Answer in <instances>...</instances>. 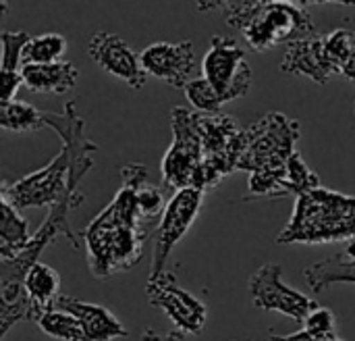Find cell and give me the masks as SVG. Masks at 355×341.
Masks as SVG:
<instances>
[{"mask_svg":"<svg viewBox=\"0 0 355 341\" xmlns=\"http://www.w3.org/2000/svg\"><path fill=\"white\" fill-rule=\"evenodd\" d=\"M324 44L335 73L343 79L355 81V31L354 29H333L324 33Z\"/></svg>","mask_w":355,"mask_h":341,"instance_id":"cell-19","label":"cell"},{"mask_svg":"<svg viewBox=\"0 0 355 341\" xmlns=\"http://www.w3.org/2000/svg\"><path fill=\"white\" fill-rule=\"evenodd\" d=\"M202 77L227 104L250 92L254 71L245 63V50L233 38L214 35L202 60Z\"/></svg>","mask_w":355,"mask_h":341,"instance_id":"cell-7","label":"cell"},{"mask_svg":"<svg viewBox=\"0 0 355 341\" xmlns=\"http://www.w3.org/2000/svg\"><path fill=\"white\" fill-rule=\"evenodd\" d=\"M300 123L283 113H268L241 133L237 171H285L289 158L300 152Z\"/></svg>","mask_w":355,"mask_h":341,"instance_id":"cell-5","label":"cell"},{"mask_svg":"<svg viewBox=\"0 0 355 341\" xmlns=\"http://www.w3.org/2000/svg\"><path fill=\"white\" fill-rule=\"evenodd\" d=\"M316 341H343V340H341L339 335H335V333H333V335H327V338H316Z\"/></svg>","mask_w":355,"mask_h":341,"instance_id":"cell-34","label":"cell"},{"mask_svg":"<svg viewBox=\"0 0 355 341\" xmlns=\"http://www.w3.org/2000/svg\"><path fill=\"white\" fill-rule=\"evenodd\" d=\"M283 267L277 263L262 265L248 283L252 304L266 313H279L293 321H306L320 304L300 290L287 285L281 277Z\"/></svg>","mask_w":355,"mask_h":341,"instance_id":"cell-9","label":"cell"},{"mask_svg":"<svg viewBox=\"0 0 355 341\" xmlns=\"http://www.w3.org/2000/svg\"><path fill=\"white\" fill-rule=\"evenodd\" d=\"M335 327H337V319L333 315V310L324 308V306H318L314 308L308 319L304 321V329L312 335V338H327V335H333L335 333Z\"/></svg>","mask_w":355,"mask_h":341,"instance_id":"cell-27","label":"cell"},{"mask_svg":"<svg viewBox=\"0 0 355 341\" xmlns=\"http://www.w3.org/2000/svg\"><path fill=\"white\" fill-rule=\"evenodd\" d=\"M23 85L21 71H0V102H10L17 96V90Z\"/></svg>","mask_w":355,"mask_h":341,"instance_id":"cell-29","label":"cell"},{"mask_svg":"<svg viewBox=\"0 0 355 341\" xmlns=\"http://www.w3.org/2000/svg\"><path fill=\"white\" fill-rule=\"evenodd\" d=\"M185 96L189 100V104L198 110V113H204V115H218L220 108L225 106L220 96L216 94V90L204 79V77H198V79H191L187 85H185Z\"/></svg>","mask_w":355,"mask_h":341,"instance_id":"cell-24","label":"cell"},{"mask_svg":"<svg viewBox=\"0 0 355 341\" xmlns=\"http://www.w3.org/2000/svg\"><path fill=\"white\" fill-rule=\"evenodd\" d=\"M198 110L175 106L171 113L173 144L162 158V183L164 188L179 192L193 188L196 175L204 165V144L198 125Z\"/></svg>","mask_w":355,"mask_h":341,"instance_id":"cell-6","label":"cell"},{"mask_svg":"<svg viewBox=\"0 0 355 341\" xmlns=\"http://www.w3.org/2000/svg\"><path fill=\"white\" fill-rule=\"evenodd\" d=\"M67 50V40L60 33L31 35L23 50V65H50L62 60Z\"/></svg>","mask_w":355,"mask_h":341,"instance_id":"cell-22","label":"cell"},{"mask_svg":"<svg viewBox=\"0 0 355 341\" xmlns=\"http://www.w3.org/2000/svg\"><path fill=\"white\" fill-rule=\"evenodd\" d=\"M148 302L160 308L179 331L185 335H200L208 321V308L177 281V275L164 271L158 277H150L146 283Z\"/></svg>","mask_w":355,"mask_h":341,"instance_id":"cell-10","label":"cell"},{"mask_svg":"<svg viewBox=\"0 0 355 341\" xmlns=\"http://www.w3.org/2000/svg\"><path fill=\"white\" fill-rule=\"evenodd\" d=\"M2 13H4V15L8 13V2H6V0H2Z\"/></svg>","mask_w":355,"mask_h":341,"instance_id":"cell-35","label":"cell"},{"mask_svg":"<svg viewBox=\"0 0 355 341\" xmlns=\"http://www.w3.org/2000/svg\"><path fill=\"white\" fill-rule=\"evenodd\" d=\"M148 181V169L139 163L121 169V188L110 204L83 229V246L89 273L96 279H110L133 269L148 240V227L139 213L137 192Z\"/></svg>","mask_w":355,"mask_h":341,"instance_id":"cell-1","label":"cell"},{"mask_svg":"<svg viewBox=\"0 0 355 341\" xmlns=\"http://www.w3.org/2000/svg\"><path fill=\"white\" fill-rule=\"evenodd\" d=\"M139 56L148 75L162 79L173 88L185 90V85L191 81L196 54H193V44L189 40L177 44L156 42L144 48Z\"/></svg>","mask_w":355,"mask_h":341,"instance_id":"cell-12","label":"cell"},{"mask_svg":"<svg viewBox=\"0 0 355 341\" xmlns=\"http://www.w3.org/2000/svg\"><path fill=\"white\" fill-rule=\"evenodd\" d=\"M31 242L29 225L21 213L4 198H0V260H10Z\"/></svg>","mask_w":355,"mask_h":341,"instance_id":"cell-18","label":"cell"},{"mask_svg":"<svg viewBox=\"0 0 355 341\" xmlns=\"http://www.w3.org/2000/svg\"><path fill=\"white\" fill-rule=\"evenodd\" d=\"M266 341H316V338H312L306 329L291 333V335H270V340Z\"/></svg>","mask_w":355,"mask_h":341,"instance_id":"cell-31","label":"cell"},{"mask_svg":"<svg viewBox=\"0 0 355 341\" xmlns=\"http://www.w3.org/2000/svg\"><path fill=\"white\" fill-rule=\"evenodd\" d=\"M266 0H235L231 2L229 6H225V15H227V23L239 19L241 15H245L248 10H252L254 6L262 4ZM283 2H291V4H297V6H308V4H322V2H339V4H349L355 6V0H283Z\"/></svg>","mask_w":355,"mask_h":341,"instance_id":"cell-28","label":"cell"},{"mask_svg":"<svg viewBox=\"0 0 355 341\" xmlns=\"http://www.w3.org/2000/svg\"><path fill=\"white\" fill-rule=\"evenodd\" d=\"M343 254H347V256H352V258H355V240H352V242H347V246H345Z\"/></svg>","mask_w":355,"mask_h":341,"instance_id":"cell-33","label":"cell"},{"mask_svg":"<svg viewBox=\"0 0 355 341\" xmlns=\"http://www.w3.org/2000/svg\"><path fill=\"white\" fill-rule=\"evenodd\" d=\"M31 40V35L27 31H8L4 29L0 33V42H2V65L0 71H21L23 67V50L27 46V42Z\"/></svg>","mask_w":355,"mask_h":341,"instance_id":"cell-25","label":"cell"},{"mask_svg":"<svg viewBox=\"0 0 355 341\" xmlns=\"http://www.w3.org/2000/svg\"><path fill=\"white\" fill-rule=\"evenodd\" d=\"M227 25L239 29L254 52H266L281 44L316 35L310 13L304 6L283 0H266Z\"/></svg>","mask_w":355,"mask_h":341,"instance_id":"cell-4","label":"cell"},{"mask_svg":"<svg viewBox=\"0 0 355 341\" xmlns=\"http://www.w3.org/2000/svg\"><path fill=\"white\" fill-rule=\"evenodd\" d=\"M87 52L94 63L100 65V69L125 81L129 88L141 90L146 85L148 73L141 65V56L121 35L112 31H100L89 40Z\"/></svg>","mask_w":355,"mask_h":341,"instance_id":"cell-11","label":"cell"},{"mask_svg":"<svg viewBox=\"0 0 355 341\" xmlns=\"http://www.w3.org/2000/svg\"><path fill=\"white\" fill-rule=\"evenodd\" d=\"M231 2H235V0H196V6L200 13H208L216 6H229Z\"/></svg>","mask_w":355,"mask_h":341,"instance_id":"cell-32","label":"cell"},{"mask_svg":"<svg viewBox=\"0 0 355 341\" xmlns=\"http://www.w3.org/2000/svg\"><path fill=\"white\" fill-rule=\"evenodd\" d=\"M281 71L289 75H304L320 85L329 83L337 73L327 52L324 33H316L312 38L289 44L281 63Z\"/></svg>","mask_w":355,"mask_h":341,"instance_id":"cell-13","label":"cell"},{"mask_svg":"<svg viewBox=\"0 0 355 341\" xmlns=\"http://www.w3.org/2000/svg\"><path fill=\"white\" fill-rule=\"evenodd\" d=\"M185 340V333L175 329V331H168V333H158L154 329H146L141 333L139 341H183Z\"/></svg>","mask_w":355,"mask_h":341,"instance_id":"cell-30","label":"cell"},{"mask_svg":"<svg viewBox=\"0 0 355 341\" xmlns=\"http://www.w3.org/2000/svg\"><path fill=\"white\" fill-rule=\"evenodd\" d=\"M355 240V196L316 188L295 200L279 244H331Z\"/></svg>","mask_w":355,"mask_h":341,"instance_id":"cell-3","label":"cell"},{"mask_svg":"<svg viewBox=\"0 0 355 341\" xmlns=\"http://www.w3.org/2000/svg\"><path fill=\"white\" fill-rule=\"evenodd\" d=\"M23 85L35 94H64L75 88L79 71L69 60H58L50 65H23L21 67Z\"/></svg>","mask_w":355,"mask_h":341,"instance_id":"cell-15","label":"cell"},{"mask_svg":"<svg viewBox=\"0 0 355 341\" xmlns=\"http://www.w3.org/2000/svg\"><path fill=\"white\" fill-rule=\"evenodd\" d=\"M204 194L206 192H202V190L185 188V190L175 192L171 196V200L166 202V208L162 213V219L158 223L156 238H154L152 275L150 277H158L166 271V258L171 256V252L177 248V244L187 235V231L196 223V219L202 210Z\"/></svg>","mask_w":355,"mask_h":341,"instance_id":"cell-8","label":"cell"},{"mask_svg":"<svg viewBox=\"0 0 355 341\" xmlns=\"http://www.w3.org/2000/svg\"><path fill=\"white\" fill-rule=\"evenodd\" d=\"M25 290L31 302L29 321H37L46 310L54 308L60 296V275L46 263H37L25 277Z\"/></svg>","mask_w":355,"mask_h":341,"instance_id":"cell-16","label":"cell"},{"mask_svg":"<svg viewBox=\"0 0 355 341\" xmlns=\"http://www.w3.org/2000/svg\"><path fill=\"white\" fill-rule=\"evenodd\" d=\"M37 327L54 338V340L60 341H87L85 338V331L81 327V323L67 310H60V308H50L46 310L37 321Z\"/></svg>","mask_w":355,"mask_h":341,"instance_id":"cell-21","label":"cell"},{"mask_svg":"<svg viewBox=\"0 0 355 341\" xmlns=\"http://www.w3.org/2000/svg\"><path fill=\"white\" fill-rule=\"evenodd\" d=\"M304 277L314 294H322L331 285L352 283L355 285V258L339 252L327 260L314 263L304 271Z\"/></svg>","mask_w":355,"mask_h":341,"instance_id":"cell-17","label":"cell"},{"mask_svg":"<svg viewBox=\"0 0 355 341\" xmlns=\"http://www.w3.org/2000/svg\"><path fill=\"white\" fill-rule=\"evenodd\" d=\"M137 204H139V213L144 217V221H152L156 217H160L166 208V198L162 194V190L158 185L152 183H144L137 192Z\"/></svg>","mask_w":355,"mask_h":341,"instance_id":"cell-26","label":"cell"},{"mask_svg":"<svg viewBox=\"0 0 355 341\" xmlns=\"http://www.w3.org/2000/svg\"><path fill=\"white\" fill-rule=\"evenodd\" d=\"M287 185H289V194H293L295 198L320 188L318 173H314L308 167V163L302 158V152H295L287 163Z\"/></svg>","mask_w":355,"mask_h":341,"instance_id":"cell-23","label":"cell"},{"mask_svg":"<svg viewBox=\"0 0 355 341\" xmlns=\"http://www.w3.org/2000/svg\"><path fill=\"white\" fill-rule=\"evenodd\" d=\"M0 125L2 129L15 131V133L40 131L46 127L44 110H37L29 102L17 100V98L10 102H0Z\"/></svg>","mask_w":355,"mask_h":341,"instance_id":"cell-20","label":"cell"},{"mask_svg":"<svg viewBox=\"0 0 355 341\" xmlns=\"http://www.w3.org/2000/svg\"><path fill=\"white\" fill-rule=\"evenodd\" d=\"M46 127L54 129L62 142L58 156L48 163L46 167L2 185V198L8 200L17 210L23 208H42L54 206L69 190V175L71 165L81 154H96L100 148L87 140L85 135V121L77 113L73 100L62 106V113H46L44 110Z\"/></svg>","mask_w":355,"mask_h":341,"instance_id":"cell-2","label":"cell"},{"mask_svg":"<svg viewBox=\"0 0 355 341\" xmlns=\"http://www.w3.org/2000/svg\"><path fill=\"white\" fill-rule=\"evenodd\" d=\"M54 308L71 313L81 323L87 341H112L127 338V329L123 327V323L108 308L100 304L81 302L73 296L60 294Z\"/></svg>","mask_w":355,"mask_h":341,"instance_id":"cell-14","label":"cell"}]
</instances>
